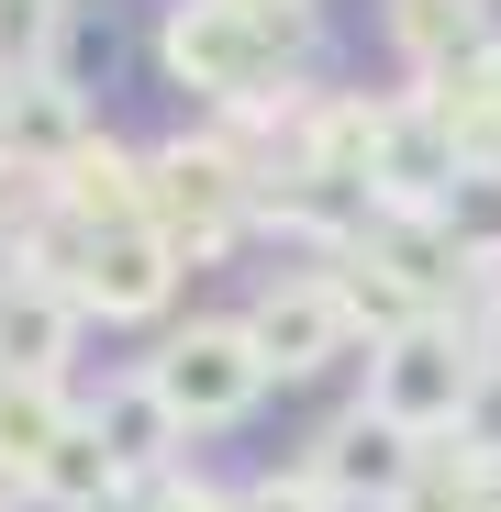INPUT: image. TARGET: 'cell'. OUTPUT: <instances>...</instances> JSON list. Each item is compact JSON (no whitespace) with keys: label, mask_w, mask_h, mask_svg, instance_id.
I'll use <instances>...</instances> for the list:
<instances>
[{"label":"cell","mask_w":501,"mask_h":512,"mask_svg":"<svg viewBox=\"0 0 501 512\" xmlns=\"http://www.w3.org/2000/svg\"><path fill=\"white\" fill-rule=\"evenodd\" d=\"M268 212V167L245 156L223 123H179L145 145V223L190 256V268H223L234 245H257Z\"/></svg>","instance_id":"6da1fadb"},{"label":"cell","mask_w":501,"mask_h":512,"mask_svg":"<svg viewBox=\"0 0 501 512\" xmlns=\"http://www.w3.org/2000/svg\"><path fill=\"white\" fill-rule=\"evenodd\" d=\"M479 390H490V346L468 334V312H424V323L379 334L368 368H357V401L379 423H401L412 446H457L468 412H479Z\"/></svg>","instance_id":"7a4b0ae2"},{"label":"cell","mask_w":501,"mask_h":512,"mask_svg":"<svg viewBox=\"0 0 501 512\" xmlns=\"http://www.w3.org/2000/svg\"><path fill=\"white\" fill-rule=\"evenodd\" d=\"M156 379V401L190 423V446L201 435H234V423H257L268 412V357H257V334H245V312H190V323H167L156 346L134 357Z\"/></svg>","instance_id":"3957f363"},{"label":"cell","mask_w":501,"mask_h":512,"mask_svg":"<svg viewBox=\"0 0 501 512\" xmlns=\"http://www.w3.org/2000/svg\"><path fill=\"white\" fill-rule=\"evenodd\" d=\"M234 312H245V334H257V357H268V379H279V390H312V379L368 368V334H357L346 290H334L323 268H268Z\"/></svg>","instance_id":"277c9868"},{"label":"cell","mask_w":501,"mask_h":512,"mask_svg":"<svg viewBox=\"0 0 501 512\" xmlns=\"http://www.w3.org/2000/svg\"><path fill=\"white\" fill-rule=\"evenodd\" d=\"M78 312H90L101 334H167L179 323V290H190V256L167 245L156 223H112L67 256V279H56Z\"/></svg>","instance_id":"5b68a950"},{"label":"cell","mask_w":501,"mask_h":512,"mask_svg":"<svg viewBox=\"0 0 501 512\" xmlns=\"http://www.w3.org/2000/svg\"><path fill=\"white\" fill-rule=\"evenodd\" d=\"M424 457H435V446H412L401 423H379L368 401L323 412L312 435H301V468L323 479L334 512H412V490H424Z\"/></svg>","instance_id":"8992f818"},{"label":"cell","mask_w":501,"mask_h":512,"mask_svg":"<svg viewBox=\"0 0 501 512\" xmlns=\"http://www.w3.org/2000/svg\"><path fill=\"white\" fill-rule=\"evenodd\" d=\"M34 212H56L67 234H112V223H145V145L123 123H101L56 179L34 190Z\"/></svg>","instance_id":"52a82bcc"},{"label":"cell","mask_w":501,"mask_h":512,"mask_svg":"<svg viewBox=\"0 0 501 512\" xmlns=\"http://www.w3.org/2000/svg\"><path fill=\"white\" fill-rule=\"evenodd\" d=\"M90 435L123 457V479H134V490H156L167 468H190V457H201V446H190V423L156 401V379H145V368L90 379Z\"/></svg>","instance_id":"ba28073f"},{"label":"cell","mask_w":501,"mask_h":512,"mask_svg":"<svg viewBox=\"0 0 501 512\" xmlns=\"http://www.w3.org/2000/svg\"><path fill=\"white\" fill-rule=\"evenodd\" d=\"M78 346H90V312L56 279L12 268V290H0V379H78Z\"/></svg>","instance_id":"9c48e42d"},{"label":"cell","mask_w":501,"mask_h":512,"mask_svg":"<svg viewBox=\"0 0 501 512\" xmlns=\"http://www.w3.org/2000/svg\"><path fill=\"white\" fill-rule=\"evenodd\" d=\"M90 134H101V112L78 90H12V101H0V167H12L23 190H45Z\"/></svg>","instance_id":"30bf717a"},{"label":"cell","mask_w":501,"mask_h":512,"mask_svg":"<svg viewBox=\"0 0 501 512\" xmlns=\"http://www.w3.org/2000/svg\"><path fill=\"white\" fill-rule=\"evenodd\" d=\"M90 412V379H0V490H34V468L56 457V435Z\"/></svg>","instance_id":"8fae6325"},{"label":"cell","mask_w":501,"mask_h":512,"mask_svg":"<svg viewBox=\"0 0 501 512\" xmlns=\"http://www.w3.org/2000/svg\"><path fill=\"white\" fill-rule=\"evenodd\" d=\"M67 12H78V0H0V101H12V90H56Z\"/></svg>","instance_id":"7c38bea8"},{"label":"cell","mask_w":501,"mask_h":512,"mask_svg":"<svg viewBox=\"0 0 501 512\" xmlns=\"http://www.w3.org/2000/svg\"><path fill=\"white\" fill-rule=\"evenodd\" d=\"M123 56H145V34H123L101 0H78V12H67V45H56V90H78V101L101 112V90H112Z\"/></svg>","instance_id":"4fadbf2b"},{"label":"cell","mask_w":501,"mask_h":512,"mask_svg":"<svg viewBox=\"0 0 501 512\" xmlns=\"http://www.w3.org/2000/svg\"><path fill=\"white\" fill-rule=\"evenodd\" d=\"M234 501H245V512H334V501H323V479H312L301 457H290V468H245V479H234Z\"/></svg>","instance_id":"5bb4252c"},{"label":"cell","mask_w":501,"mask_h":512,"mask_svg":"<svg viewBox=\"0 0 501 512\" xmlns=\"http://www.w3.org/2000/svg\"><path fill=\"white\" fill-rule=\"evenodd\" d=\"M134 512H245V501H234V479H212V468L190 457V468H167V479H156Z\"/></svg>","instance_id":"9a60e30c"},{"label":"cell","mask_w":501,"mask_h":512,"mask_svg":"<svg viewBox=\"0 0 501 512\" xmlns=\"http://www.w3.org/2000/svg\"><path fill=\"white\" fill-rule=\"evenodd\" d=\"M490 357H501V323H490Z\"/></svg>","instance_id":"2e32d148"}]
</instances>
